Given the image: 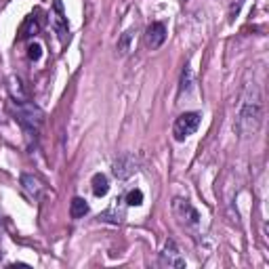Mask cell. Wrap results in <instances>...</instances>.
Listing matches in <instances>:
<instances>
[{
    "label": "cell",
    "instance_id": "cell-12",
    "mask_svg": "<svg viewBox=\"0 0 269 269\" xmlns=\"http://www.w3.org/2000/svg\"><path fill=\"white\" fill-rule=\"evenodd\" d=\"M91 187H93V194L97 198H103L107 192H109V181L105 175H101V172H97L93 179H91Z\"/></svg>",
    "mask_w": 269,
    "mask_h": 269
},
{
    "label": "cell",
    "instance_id": "cell-4",
    "mask_svg": "<svg viewBox=\"0 0 269 269\" xmlns=\"http://www.w3.org/2000/svg\"><path fill=\"white\" fill-rule=\"evenodd\" d=\"M137 158H134L133 154H122L118 160L114 162L112 166V172L116 179H129L131 175H134L137 172Z\"/></svg>",
    "mask_w": 269,
    "mask_h": 269
},
{
    "label": "cell",
    "instance_id": "cell-9",
    "mask_svg": "<svg viewBox=\"0 0 269 269\" xmlns=\"http://www.w3.org/2000/svg\"><path fill=\"white\" fill-rule=\"evenodd\" d=\"M172 208H175L177 217H179L181 221H187V223H192V225H196L198 221H200V215H198V210H196L187 200H181V198H177L175 204H172Z\"/></svg>",
    "mask_w": 269,
    "mask_h": 269
},
{
    "label": "cell",
    "instance_id": "cell-11",
    "mask_svg": "<svg viewBox=\"0 0 269 269\" xmlns=\"http://www.w3.org/2000/svg\"><path fill=\"white\" fill-rule=\"evenodd\" d=\"M38 32H40V23L36 21V17H34V15H30V17H28L26 21H23L21 30H19V38H21V40H28V38L36 36Z\"/></svg>",
    "mask_w": 269,
    "mask_h": 269
},
{
    "label": "cell",
    "instance_id": "cell-3",
    "mask_svg": "<svg viewBox=\"0 0 269 269\" xmlns=\"http://www.w3.org/2000/svg\"><path fill=\"white\" fill-rule=\"evenodd\" d=\"M200 120H202V116L198 114V112L181 114L177 120H175V129H172V133H175V139L177 141H185L187 137H192V134L198 131V126H200Z\"/></svg>",
    "mask_w": 269,
    "mask_h": 269
},
{
    "label": "cell",
    "instance_id": "cell-16",
    "mask_svg": "<svg viewBox=\"0 0 269 269\" xmlns=\"http://www.w3.org/2000/svg\"><path fill=\"white\" fill-rule=\"evenodd\" d=\"M11 95H13V99H17V101H26V93H23L19 78H11Z\"/></svg>",
    "mask_w": 269,
    "mask_h": 269
},
{
    "label": "cell",
    "instance_id": "cell-14",
    "mask_svg": "<svg viewBox=\"0 0 269 269\" xmlns=\"http://www.w3.org/2000/svg\"><path fill=\"white\" fill-rule=\"evenodd\" d=\"M133 36H134V30H126L122 38L118 40V55H126L131 51V44H133Z\"/></svg>",
    "mask_w": 269,
    "mask_h": 269
},
{
    "label": "cell",
    "instance_id": "cell-5",
    "mask_svg": "<svg viewBox=\"0 0 269 269\" xmlns=\"http://www.w3.org/2000/svg\"><path fill=\"white\" fill-rule=\"evenodd\" d=\"M160 263L164 267H185V261H183V257H181L177 244L172 240H168L164 244V250L160 255Z\"/></svg>",
    "mask_w": 269,
    "mask_h": 269
},
{
    "label": "cell",
    "instance_id": "cell-6",
    "mask_svg": "<svg viewBox=\"0 0 269 269\" xmlns=\"http://www.w3.org/2000/svg\"><path fill=\"white\" fill-rule=\"evenodd\" d=\"M166 40V28H164V23H152L147 30H145V44H147V49H160V46L164 44Z\"/></svg>",
    "mask_w": 269,
    "mask_h": 269
},
{
    "label": "cell",
    "instance_id": "cell-10",
    "mask_svg": "<svg viewBox=\"0 0 269 269\" xmlns=\"http://www.w3.org/2000/svg\"><path fill=\"white\" fill-rule=\"evenodd\" d=\"M120 202L122 200H114V204L105 212H101L99 219L101 221H112V223H120V221L124 219V208L120 206Z\"/></svg>",
    "mask_w": 269,
    "mask_h": 269
},
{
    "label": "cell",
    "instance_id": "cell-18",
    "mask_svg": "<svg viewBox=\"0 0 269 269\" xmlns=\"http://www.w3.org/2000/svg\"><path fill=\"white\" fill-rule=\"evenodd\" d=\"M28 57H30V61H38V59L42 57V46L38 44V42H32L28 46Z\"/></svg>",
    "mask_w": 269,
    "mask_h": 269
},
{
    "label": "cell",
    "instance_id": "cell-2",
    "mask_svg": "<svg viewBox=\"0 0 269 269\" xmlns=\"http://www.w3.org/2000/svg\"><path fill=\"white\" fill-rule=\"evenodd\" d=\"M15 116H17L19 124L26 129L28 134L38 133V129H40L44 122L42 109L34 103H30V101H15Z\"/></svg>",
    "mask_w": 269,
    "mask_h": 269
},
{
    "label": "cell",
    "instance_id": "cell-13",
    "mask_svg": "<svg viewBox=\"0 0 269 269\" xmlns=\"http://www.w3.org/2000/svg\"><path fill=\"white\" fill-rule=\"evenodd\" d=\"M86 212H89V204H86L84 198H74L72 204H69V215H72V219H82Z\"/></svg>",
    "mask_w": 269,
    "mask_h": 269
},
{
    "label": "cell",
    "instance_id": "cell-17",
    "mask_svg": "<svg viewBox=\"0 0 269 269\" xmlns=\"http://www.w3.org/2000/svg\"><path fill=\"white\" fill-rule=\"evenodd\" d=\"M189 89H192V69H189V66H185L183 74H181V95Z\"/></svg>",
    "mask_w": 269,
    "mask_h": 269
},
{
    "label": "cell",
    "instance_id": "cell-15",
    "mask_svg": "<svg viewBox=\"0 0 269 269\" xmlns=\"http://www.w3.org/2000/svg\"><path fill=\"white\" fill-rule=\"evenodd\" d=\"M129 206H141L143 204V192L141 189H131L129 194H126V200H124Z\"/></svg>",
    "mask_w": 269,
    "mask_h": 269
},
{
    "label": "cell",
    "instance_id": "cell-7",
    "mask_svg": "<svg viewBox=\"0 0 269 269\" xmlns=\"http://www.w3.org/2000/svg\"><path fill=\"white\" fill-rule=\"evenodd\" d=\"M53 9H55V17H53L55 32L59 34L61 42H66V40H69V30H67V19H66V13H63V4H61V0H55Z\"/></svg>",
    "mask_w": 269,
    "mask_h": 269
},
{
    "label": "cell",
    "instance_id": "cell-8",
    "mask_svg": "<svg viewBox=\"0 0 269 269\" xmlns=\"http://www.w3.org/2000/svg\"><path fill=\"white\" fill-rule=\"evenodd\" d=\"M21 187H23V192H26L32 200H40L42 194H44V185H42V181L38 179L36 175H21Z\"/></svg>",
    "mask_w": 269,
    "mask_h": 269
},
{
    "label": "cell",
    "instance_id": "cell-1",
    "mask_svg": "<svg viewBox=\"0 0 269 269\" xmlns=\"http://www.w3.org/2000/svg\"><path fill=\"white\" fill-rule=\"evenodd\" d=\"M261 120H263V97L257 84H248L242 95V105L235 120V131L240 137H252L257 134Z\"/></svg>",
    "mask_w": 269,
    "mask_h": 269
}]
</instances>
